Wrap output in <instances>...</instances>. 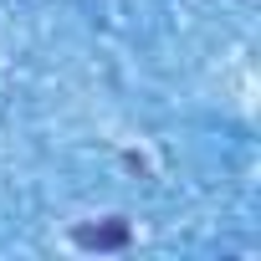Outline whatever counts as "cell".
<instances>
[{"label": "cell", "mask_w": 261, "mask_h": 261, "mask_svg": "<svg viewBox=\"0 0 261 261\" xmlns=\"http://www.w3.org/2000/svg\"><path fill=\"white\" fill-rule=\"evenodd\" d=\"M128 241V225L113 220V225H82L77 230V246H123Z\"/></svg>", "instance_id": "6da1fadb"}]
</instances>
